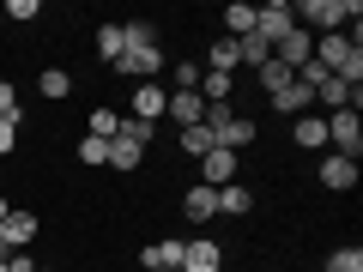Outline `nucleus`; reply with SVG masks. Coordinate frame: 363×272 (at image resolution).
Returning a JSON list of instances; mask_svg holds the SVG:
<instances>
[{
  "label": "nucleus",
  "mask_w": 363,
  "mask_h": 272,
  "mask_svg": "<svg viewBox=\"0 0 363 272\" xmlns=\"http://www.w3.org/2000/svg\"><path fill=\"white\" fill-rule=\"evenodd\" d=\"M291 13H297V25L309 30V37H315V30L327 37V30H339V25H351V18H363V6H357V0H303V6H291Z\"/></svg>",
  "instance_id": "1"
},
{
  "label": "nucleus",
  "mask_w": 363,
  "mask_h": 272,
  "mask_svg": "<svg viewBox=\"0 0 363 272\" xmlns=\"http://www.w3.org/2000/svg\"><path fill=\"white\" fill-rule=\"evenodd\" d=\"M109 73H128V79H140V85H157V79L169 73V61H164V42H128V55H121Z\"/></svg>",
  "instance_id": "2"
},
{
  "label": "nucleus",
  "mask_w": 363,
  "mask_h": 272,
  "mask_svg": "<svg viewBox=\"0 0 363 272\" xmlns=\"http://www.w3.org/2000/svg\"><path fill=\"white\" fill-rule=\"evenodd\" d=\"M327 145H333V157H351V164L363 157V121H357V109H333V115H327Z\"/></svg>",
  "instance_id": "3"
},
{
  "label": "nucleus",
  "mask_w": 363,
  "mask_h": 272,
  "mask_svg": "<svg viewBox=\"0 0 363 272\" xmlns=\"http://www.w3.org/2000/svg\"><path fill=\"white\" fill-rule=\"evenodd\" d=\"M291 30H297V13H291V0H267V6H255V37H260V42H272V49H279Z\"/></svg>",
  "instance_id": "4"
},
{
  "label": "nucleus",
  "mask_w": 363,
  "mask_h": 272,
  "mask_svg": "<svg viewBox=\"0 0 363 272\" xmlns=\"http://www.w3.org/2000/svg\"><path fill=\"white\" fill-rule=\"evenodd\" d=\"M224 266V248L212 236H194V242H182V272H218Z\"/></svg>",
  "instance_id": "5"
},
{
  "label": "nucleus",
  "mask_w": 363,
  "mask_h": 272,
  "mask_svg": "<svg viewBox=\"0 0 363 272\" xmlns=\"http://www.w3.org/2000/svg\"><path fill=\"white\" fill-rule=\"evenodd\" d=\"M315 176H321L327 194H351V188H357V164H351V157H321Z\"/></svg>",
  "instance_id": "6"
},
{
  "label": "nucleus",
  "mask_w": 363,
  "mask_h": 272,
  "mask_svg": "<svg viewBox=\"0 0 363 272\" xmlns=\"http://www.w3.org/2000/svg\"><path fill=\"white\" fill-rule=\"evenodd\" d=\"M182 218H194V224L218 218V188H206V181H194V188L182 194Z\"/></svg>",
  "instance_id": "7"
},
{
  "label": "nucleus",
  "mask_w": 363,
  "mask_h": 272,
  "mask_svg": "<svg viewBox=\"0 0 363 272\" xmlns=\"http://www.w3.org/2000/svg\"><path fill=\"white\" fill-rule=\"evenodd\" d=\"M0 230H6V242H13V254H25V248L37 242V230H43V224H37V212H25V206H13V218L0 224Z\"/></svg>",
  "instance_id": "8"
},
{
  "label": "nucleus",
  "mask_w": 363,
  "mask_h": 272,
  "mask_svg": "<svg viewBox=\"0 0 363 272\" xmlns=\"http://www.w3.org/2000/svg\"><path fill=\"white\" fill-rule=\"evenodd\" d=\"M164 103H169V91L164 85H133V121H164Z\"/></svg>",
  "instance_id": "9"
},
{
  "label": "nucleus",
  "mask_w": 363,
  "mask_h": 272,
  "mask_svg": "<svg viewBox=\"0 0 363 272\" xmlns=\"http://www.w3.org/2000/svg\"><path fill=\"white\" fill-rule=\"evenodd\" d=\"M309 55H315V37H309V30H303V25H297V30H291L285 42H279V49H272V61H279V67H291V73H297V67L309 61Z\"/></svg>",
  "instance_id": "10"
},
{
  "label": "nucleus",
  "mask_w": 363,
  "mask_h": 272,
  "mask_svg": "<svg viewBox=\"0 0 363 272\" xmlns=\"http://www.w3.org/2000/svg\"><path fill=\"white\" fill-rule=\"evenodd\" d=\"M291 140H297V152H327V115H297Z\"/></svg>",
  "instance_id": "11"
},
{
  "label": "nucleus",
  "mask_w": 363,
  "mask_h": 272,
  "mask_svg": "<svg viewBox=\"0 0 363 272\" xmlns=\"http://www.w3.org/2000/svg\"><path fill=\"white\" fill-rule=\"evenodd\" d=\"M164 115L176 121V128H194V121L206 115V103H200V91H169V103H164Z\"/></svg>",
  "instance_id": "12"
},
{
  "label": "nucleus",
  "mask_w": 363,
  "mask_h": 272,
  "mask_svg": "<svg viewBox=\"0 0 363 272\" xmlns=\"http://www.w3.org/2000/svg\"><path fill=\"white\" fill-rule=\"evenodd\" d=\"M200 169H206V188H230V181H236V152L212 145V152H206V164H200Z\"/></svg>",
  "instance_id": "13"
},
{
  "label": "nucleus",
  "mask_w": 363,
  "mask_h": 272,
  "mask_svg": "<svg viewBox=\"0 0 363 272\" xmlns=\"http://www.w3.org/2000/svg\"><path fill=\"white\" fill-rule=\"evenodd\" d=\"M140 260H145V272H169V266H182V236H164V242H152Z\"/></svg>",
  "instance_id": "14"
},
{
  "label": "nucleus",
  "mask_w": 363,
  "mask_h": 272,
  "mask_svg": "<svg viewBox=\"0 0 363 272\" xmlns=\"http://www.w3.org/2000/svg\"><path fill=\"white\" fill-rule=\"evenodd\" d=\"M37 91L49 97V103H67V97H73V73H67V67H43V73H37Z\"/></svg>",
  "instance_id": "15"
},
{
  "label": "nucleus",
  "mask_w": 363,
  "mask_h": 272,
  "mask_svg": "<svg viewBox=\"0 0 363 272\" xmlns=\"http://www.w3.org/2000/svg\"><path fill=\"white\" fill-rule=\"evenodd\" d=\"M140 164H145V145H133V140H109V169H116V176H133Z\"/></svg>",
  "instance_id": "16"
},
{
  "label": "nucleus",
  "mask_w": 363,
  "mask_h": 272,
  "mask_svg": "<svg viewBox=\"0 0 363 272\" xmlns=\"http://www.w3.org/2000/svg\"><path fill=\"white\" fill-rule=\"evenodd\" d=\"M230 91H236V73H200V103H230Z\"/></svg>",
  "instance_id": "17"
},
{
  "label": "nucleus",
  "mask_w": 363,
  "mask_h": 272,
  "mask_svg": "<svg viewBox=\"0 0 363 272\" xmlns=\"http://www.w3.org/2000/svg\"><path fill=\"white\" fill-rule=\"evenodd\" d=\"M97 55H104V67H116L121 55H128V30H121L116 18H109V25L97 30Z\"/></svg>",
  "instance_id": "18"
},
{
  "label": "nucleus",
  "mask_w": 363,
  "mask_h": 272,
  "mask_svg": "<svg viewBox=\"0 0 363 272\" xmlns=\"http://www.w3.org/2000/svg\"><path fill=\"white\" fill-rule=\"evenodd\" d=\"M309 103H315V97L297 85V79H291L285 91H272V109H279V115H309Z\"/></svg>",
  "instance_id": "19"
},
{
  "label": "nucleus",
  "mask_w": 363,
  "mask_h": 272,
  "mask_svg": "<svg viewBox=\"0 0 363 272\" xmlns=\"http://www.w3.org/2000/svg\"><path fill=\"white\" fill-rule=\"evenodd\" d=\"M218 212L224 218H242V212H255V194H248L242 181H230V188H218Z\"/></svg>",
  "instance_id": "20"
},
{
  "label": "nucleus",
  "mask_w": 363,
  "mask_h": 272,
  "mask_svg": "<svg viewBox=\"0 0 363 272\" xmlns=\"http://www.w3.org/2000/svg\"><path fill=\"white\" fill-rule=\"evenodd\" d=\"M224 37H255V6H224Z\"/></svg>",
  "instance_id": "21"
},
{
  "label": "nucleus",
  "mask_w": 363,
  "mask_h": 272,
  "mask_svg": "<svg viewBox=\"0 0 363 272\" xmlns=\"http://www.w3.org/2000/svg\"><path fill=\"white\" fill-rule=\"evenodd\" d=\"M85 133H91V140H116V133H121V115H116V109H91V115H85Z\"/></svg>",
  "instance_id": "22"
},
{
  "label": "nucleus",
  "mask_w": 363,
  "mask_h": 272,
  "mask_svg": "<svg viewBox=\"0 0 363 272\" xmlns=\"http://www.w3.org/2000/svg\"><path fill=\"white\" fill-rule=\"evenodd\" d=\"M206 61H212V73H236V67H242V61H236V37H212Z\"/></svg>",
  "instance_id": "23"
},
{
  "label": "nucleus",
  "mask_w": 363,
  "mask_h": 272,
  "mask_svg": "<svg viewBox=\"0 0 363 272\" xmlns=\"http://www.w3.org/2000/svg\"><path fill=\"white\" fill-rule=\"evenodd\" d=\"M200 73H206L200 61H169V85L176 91H200Z\"/></svg>",
  "instance_id": "24"
},
{
  "label": "nucleus",
  "mask_w": 363,
  "mask_h": 272,
  "mask_svg": "<svg viewBox=\"0 0 363 272\" xmlns=\"http://www.w3.org/2000/svg\"><path fill=\"white\" fill-rule=\"evenodd\" d=\"M255 79H260V91H267V97H272V91H285V85H291V67L267 61V67H255Z\"/></svg>",
  "instance_id": "25"
},
{
  "label": "nucleus",
  "mask_w": 363,
  "mask_h": 272,
  "mask_svg": "<svg viewBox=\"0 0 363 272\" xmlns=\"http://www.w3.org/2000/svg\"><path fill=\"white\" fill-rule=\"evenodd\" d=\"M182 152H188V157H206L212 152V133L200 128V121H194V128H182Z\"/></svg>",
  "instance_id": "26"
},
{
  "label": "nucleus",
  "mask_w": 363,
  "mask_h": 272,
  "mask_svg": "<svg viewBox=\"0 0 363 272\" xmlns=\"http://www.w3.org/2000/svg\"><path fill=\"white\" fill-rule=\"evenodd\" d=\"M79 164L104 169V164H109V140H91V133H85V140H79Z\"/></svg>",
  "instance_id": "27"
},
{
  "label": "nucleus",
  "mask_w": 363,
  "mask_h": 272,
  "mask_svg": "<svg viewBox=\"0 0 363 272\" xmlns=\"http://www.w3.org/2000/svg\"><path fill=\"white\" fill-rule=\"evenodd\" d=\"M116 140H133V145H152V140H157V128H152V121H133V115H121V133H116Z\"/></svg>",
  "instance_id": "28"
},
{
  "label": "nucleus",
  "mask_w": 363,
  "mask_h": 272,
  "mask_svg": "<svg viewBox=\"0 0 363 272\" xmlns=\"http://www.w3.org/2000/svg\"><path fill=\"white\" fill-rule=\"evenodd\" d=\"M327 272H363V248H333L327 254Z\"/></svg>",
  "instance_id": "29"
},
{
  "label": "nucleus",
  "mask_w": 363,
  "mask_h": 272,
  "mask_svg": "<svg viewBox=\"0 0 363 272\" xmlns=\"http://www.w3.org/2000/svg\"><path fill=\"white\" fill-rule=\"evenodd\" d=\"M121 30H128V42H157V25H152V18H128Z\"/></svg>",
  "instance_id": "30"
},
{
  "label": "nucleus",
  "mask_w": 363,
  "mask_h": 272,
  "mask_svg": "<svg viewBox=\"0 0 363 272\" xmlns=\"http://www.w3.org/2000/svg\"><path fill=\"white\" fill-rule=\"evenodd\" d=\"M37 13H43L37 0H6V18H18V25H30V18H37Z\"/></svg>",
  "instance_id": "31"
},
{
  "label": "nucleus",
  "mask_w": 363,
  "mask_h": 272,
  "mask_svg": "<svg viewBox=\"0 0 363 272\" xmlns=\"http://www.w3.org/2000/svg\"><path fill=\"white\" fill-rule=\"evenodd\" d=\"M0 121H18V91L0 79Z\"/></svg>",
  "instance_id": "32"
},
{
  "label": "nucleus",
  "mask_w": 363,
  "mask_h": 272,
  "mask_svg": "<svg viewBox=\"0 0 363 272\" xmlns=\"http://www.w3.org/2000/svg\"><path fill=\"white\" fill-rule=\"evenodd\" d=\"M13 145H18V121H0V157L13 152Z\"/></svg>",
  "instance_id": "33"
},
{
  "label": "nucleus",
  "mask_w": 363,
  "mask_h": 272,
  "mask_svg": "<svg viewBox=\"0 0 363 272\" xmlns=\"http://www.w3.org/2000/svg\"><path fill=\"white\" fill-rule=\"evenodd\" d=\"M6 272H37V260L30 254H6Z\"/></svg>",
  "instance_id": "34"
},
{
  "label": "nucleus",
  "mask_w": 363,
  "mask_h": 272,
  "mask_svg": "<svg viewBox=\"0 0 363 272\" xmlns=\"http://www.w3.org/2000/svg\"><path fill=\"white\" fill-rule=\"evenodd\" d=\"M6 218H13V200H6V194H0V224H6Z\"/></svg>",
  "instance_id": "35"
},
{
  "label": "nucleus",
  "mask_w": 363,
  "mask_h": 272,
  "mask_svg": "<svg viewBox=\"0 0 363 272\" xmlns=\"http://www.w3.org/2000/svg\"><path fill=\"white\" fill-rule=\"evenodd\" d=\"M6 254H13V242H6V230H0V260H6Z\"/></svg>",
  "instance_id": "36"
},
{
  "label": "nucleus",
  "mask_w": 363,
  "mask_h": 272,
  "mask_svg": "<svg viewBox=\"0 0 363 272\" xmlns=\"http://www.w3.org/2000/svg\"><path fill=\"white\" fill-rule=\"evenodd\" d=\"M37 272H61V266H37Z\"/></svg>",
  "instance_id": "37"
},
{
  "label": "nucleus",
  "mask_w": 363,
  "mask_h": 272,
  "mask_svg": "<svg viewBox=\"0 0 363 272\" xmlns=\"http://www.w3.org/2000/svg\"><path fill=\"white\" fill-rule=\"evenodd\" d=\"M0 188H6V169H0Z\"/></svg>",
  "instance_id": "38"
},
{
  "label": "nucleus",
  "mask_w": 363,
  "mask_h": 272,
  "mask_svg": "<svg viewBox=\"0 0 363 272\" xmlns=\"http://www.w3.org/2000/svg\"><path fill=\"white\" fill-rule=\"evenodd\" d=\"M0 272H6V260H0Z\"/></svg>",
  "instance_id": "39"
},
{
  "label": "nucleus",
  "mask_w": 363,
  "mask_h": 272,
  "mask_svg": "<svg viewBox=\"0 0 363 272\" xmlns=\"http://www.w3.org/2000/svg\"><path fill=\"white\" fill-rule=\"evenodd\" d=\"M248 272H260V266H248Z\"/></svg>",
  "instance_id": "40"
},
{
  "label": "nucleus",
  "mask_w": 363,
  "mask_h": 272,
  "mask_svg": "<svg viewBox=\"0 0 363 272\" xmlns=\"http://www.w3.org/2000/svg\"><path fill=\"white\" fill-rule=\"evenodd\" d=\"M169 272H182V266H169Z\"/></svg>",
  "instance_id": "41"
}]
</instances>
